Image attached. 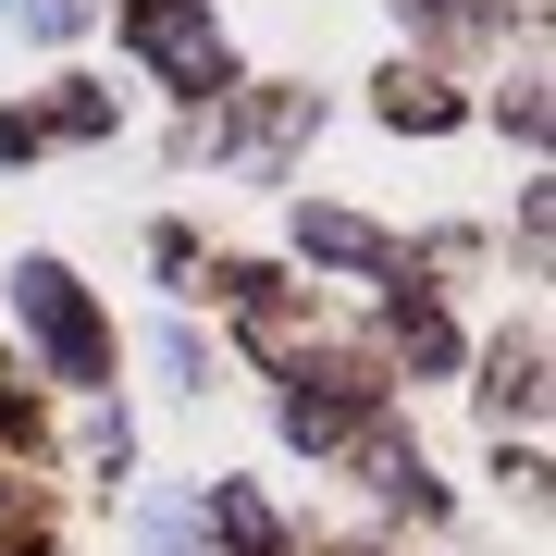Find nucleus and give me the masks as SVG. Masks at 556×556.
<instances>
[{
	"mask_svg": "<svg viewBox=\"0 0 556 556\" xmlns=\"http://www.w3.org/2000/svg\"><path fill=\"white\" fill-rule=\"evenodd\" d=\"M211 532L236 544V556H285V519L248 495V482H211Z\"/></svg>",
	"mask_w": 556,
	"mask_h": 556,
	"instance_id": "7ed1b4c3",
	"label": "nucleus"
},
{
	"mask_svg": "<svg viewBox=\"0 0 556 556\" xmlns=\"http://www.w3.org/2000/svg\"><path fill=\"white\" fill-rule=\"evenodd\" d=\"M383 112H396V124H445V87H420V75H396V87H383Z\"/></svg>",
	"mask_w": 556,
	"mask_h": 556,
	"instance_id": "423d86ee",
	"label": "nucleus"
},
{
	"mask_svg": "<svg viewBox=\"0 0 556 556\" xmlns=\"http://www.w3.org/2000/svg\"><path fill=\"white\" fill-rule=\"evenodd\" d=\"M0 556H13V482H0Z\"/></svg>",
	"mask_w": 556,
	"mask_h": 556,
	"instance_id": "6e6552de",
	"label": "nucleus"
},
{
	"mask_svg": "<svg viewBox=\"0 0 556 556\" xmlns=\"http://www.w3.org/2000/svg\"><path fill=\"white\" fill-rule=\"evenodd\" d=\"M124 38H137L174 87H223V38H211L199 0H124Z\"/></svg>",
	"mask_w": 556,
	"mask_h": 556,
	"instance_id": "f03ea898",
	"label": "nucleus"
},
{
	"mask_svg": "<svg viewBox=\"0 0 556 556\" xmlns=\"http://www.w3.org/2000/svg\"><path fill=\"white\" fill-rule=\"evenodd\" d=\"M25 25H50V38H62V25H75V0H25Z\"/></svg>",
	"mask_w": 556,
	"mask_h": 556,
	"instance_id": "0eeeda50",
	"label": "nucleus"
},
{
	"mask_svg": "<svg viewBox=\"0 0 556 556\" xmlns=\"http://www.w3.org/2000/svg\"><path fill=\"white\" fill-rule=\"evenodd\" d=\"M13 309H25V334L50 346L62 383H100V371H112V334H100V309L75 298V273H62V260H25V273H13Z\"/></svg>",
	"mask_w": 556,
	"mask_h": 556,
	"instance_id": "f257e3e1",
	"label": "nucleus"
},
{
	"mask_svg": "<svg viewBox=\"0 0 556 556\" xmlns=\"http://www.w3.org/2000/svg\"><path fill=\"white\" fill-rule=\"evenodd\" d=\"M396 346L420 358V371H445V358H457V334H445V309H433V298H396Z\"/></svg>",
	"mask_w": 556,
	"mask_h": 556,
	"instance_id": "39448f33",
	"label": "nucleus"
},
{
	"mask_svg": "<svg viewBox=\"0 0 556 556\" xmlns=\"http://www.w3.org/2000/svg\"><path fill=\"white\" fill-rule=\"evenodd\" d=\"M298 248H309V260H346V273H371V260H383V236H371L358 211H298Z\"/></svg>",
	"mask_w": 556,
	"mask_h": 556,
	"instance_id": "20e7f679",
	"label": "nucleus"
}]
</instances>
